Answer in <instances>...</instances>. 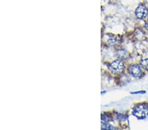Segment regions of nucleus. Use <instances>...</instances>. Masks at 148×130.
I'll list each match as a JSON object with an SVG mask.
<instances>
[{
    "mask_svg": "<svg viewBox=\"0 0 148 130\" xmlns=\"http://www.w3.org/2000/svg\"><path fill=\"white\" fill-rule=\"evenodd\" d=\"M101 119H102L103 121L105 122H108L111 120V117L109 114H103L101 116Z\"/></svg>",
    "mask_w": 148,
    "mask_h": 130,
    "instance_id": "5",
    "label": "nucleus"
},
{
    "mask_svg": "<svg viewBox=\"0 0 148 130\" xmlns=\"http://www.w3.org/2000/svg\"><path fill=\"white\" fill-rule=\"evenodd\" d=\"M141 65H142V67L145 68V69H148V59L143 60L142 61V63H141Z\"/></svg>",
    "mask_w": 148,
    "mask_h": 130,
    "instance_id": "7",
    "label": "nucleus"
},
{
    "mask_svg": "<svg viewBox=\"0 0 148 130\" xmlns=\"http://www.w3.org/2000/svg\"><path fill=\"white\" fill-rule=\"evenodd\" d=\"M101 128L103 129H115V127H114L113 126H112L109 124H103Z\"/></svg>",
    "mask_w": 148,
    "mask_h": 130,
    "instance_id": "6",
    "label": "nucleus"
},
{
    "mask_svg": "<svg viewBox=\"0 0 148 130\" xmlns=\"http://www.w3.org/2000/svg\"><path fill=\"white\" fill-rule=\"evenodd\" d=\"M131 74L134 77H139L142 74V69L139 65H133L130 68Z\"/></svg>",
    "mask_w": 148,
    "mask_h": 130,
    "instance_id": "4",
    "label": "nucleus"
},
{
    "mask_svg": "<svg viewBox=\"0 0 148 130\" xmlns=\"http://www.w3.org/2000/svg\"><path fill=\"white\" fill-rule=\"evenodd\" d=\"M109 68L111 72L114 73H120L125 69V66L121 61L116 60L109 65Z\"/></svg>",
    "mask_w": 148,
    "mask_h": 130,
    "instance_id": "2",
    "label": "nucleus"
},
{
    "mask_svg": "<svg viewBox=\"0 0 148 130\" xmlns=\"http://www.w3.org/2000/svg\"><path fill=\"white\" fill-rule=\"evenodd\" d=\"M145 28H146L147 30H148V22L146 23V25H145Z\"/></svg>",
    "mask_w": 148,
    "mask_h": 130,
    "instance_id": "8",
    "label": "nucleus"
},
{
    "mask_svg": "<svg viewBox=\"0 0 148 130\" xmlns=\"http://www.w3.org/2000/svg\"><path fill=\"white\" fill-rule=\"evenodd\" d=\"M148 112L147 106L145 105H139L134 110V114L138 118L143 119L145 118Z\"/></svg>",
    "mask_w": 148,
    "mask_h": 130,
    "instance_id": "1",
    "label": "nucleus"
},
{
    "mask_svg": "<svg viewBox=\"0 0 148 130\" xmlns=\"http://www.w3.org/2000/svg\"><path fill=\"white\" fill-rule=\"evenodd\" d=\"M147 15V9L143 5H140L136 10V15L140 19H144Z\"/></svg>",
    "mask_w": 148,
    "mask_h": 130,
    "instance_id": "3",
    "label": "nucleus"
}]
</instances>
